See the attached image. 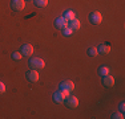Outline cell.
I'll return each instance as SVG.
<instances>
[{"label": "cell", "mask_w": 125, "mask_h": 119, "mask_svg": "<svg viewBox=\"0 0 125 119\" xmlns=\"http://www.w3.org/2000/svg\"><path fill=\"white\" fill-rule=\"evenodd\" d=\"M29 66H31V69H43L45 66V62L40 57H32L29 60Z\"/></svg>", "instance_id": "cell-1"}, {"label": "cell", "mask_w": 125, "mask_h": 119, "mask_svg": "<svg viewBox=\"0 0 125 119\" xmlns=\"http://www.w3.org/2000/svg\"><path fill=\"white\" fill-rule=\"evenodd\" d=\"M64 103H65V106L69 107V109H76V107L79 106V99H77L76 97L68 95V97L64 99Z\"/></svg>", "instance_id": "cell-2"}, {"label": "cell", "mask_w": 125, "mask_h": 119, "mask_svg": "<svg viewBox=\"0 0 125 119\" xmlns=\"http://www.w3.org/2000/svg\"><path fill=\"white\" fill-rule=\"evenodd\" d=\"M68 95H69L68 91H64V90L56 91V93H53V101H55L56 103H61V102H64V99Z\"/></svg>", "instance_id": "cell-3"}, {"label": "cell", "mask_w": 125, "mask_h": 119, "mask_svg": "<svg viewBox=\"0 0 125 119\" xmlns=\"http://www.w3.org/2000/svg\"><path fill=\"white\" fill-rule=\"evenodd\" d=\"M25 7V0H12L11 1V8L15 12H20L23 11Z\"/></svg>", "instance_id": "cell-4"}, {"label": "cell", "mask_w": 125, "mask_h": 119, "mask_svg": "<svg viewBox=\"0 0 125 119\" xmlns=\"http://www.w3.org/2000/svg\"><path fill=\"white\" fill-rule=\"evenodd\" d=\"M73 89H75V83L71 81V79H65V81H62L60 83V90H64V91L71 93Z\"/></svg>", "instance_id": "cell-5"}, {"label": "cell", "mask_w": 125, "mask_h": 119, "mask_svg": "<svg viewBox=\"0 0 125 119\" xmlns=\"http://www.w3.org/2000/svg\"><path fill=\"white\" fill-rule=\"evenodd\" d=\"M20 53L23 54V57H31L32 53H33V46L31 44H24V45H21Z\"/></svg>", "instance_id": "cell-6"}, {"label": "cell", "mask_w": 125, "mask_h": 119, "mask_svg": "<svg viewBox=\"0 0 125 119\" xmlns=\"http://www.w3.org/2000/svg\"><path fill=\"white\" fill-rule=\"evenodd\" d=\"M89 21L92 24H96V25H99V24L103 21V16H101L100 12H92L91 15H89Z\"/></svg>", "instance_id": "cell-7"}, {"label": "cell", "mask_w": 125, "mask_h": 119, "mask_svg": "<svg viewBox=\"0 0 125 119\" xmlns=\"http://www.w3.org/2000/svg\"><path fill=\"white\" fill-rule=\"evenodd\" d=\"M68 20L65 19L64 16H61V17H57V19L55 20V25H56V28H59V29H64V28H67L68 26Z\"/></svg>", "instance_id": "cell-8"}, {"label": "cell", "mask_w": 125, "mask_h": 119, "mask_svg": "<svg viewBox=\"0 0 125 119\" xmlns=\"http://www.w3.org/2000/svg\"><path fill=\"white\" fill-rule=\"evenodd\" d=\"M27 79L29 82H37L39 81V73L36 69H31L27 73Z\"/></svg>", "instance_id": "cell-9"}, {"label": "cell", "mask_w": 125, "mask_h": 119, "mask_svg": "<svg viewBox=\"0 0 125 119\" xmlns=\"http://www.w3.org/2000/svg\"><path fill=\"white\" fill-rule=\"evenodd\" d=\"M103 85L106 86V87H112V86L115 85V78H113L112 76H109V74L103 76Z\"/></svg>", "instance_id": "cell-10"}, {"label": "cell", "mask_w": 125, "mask_h": 119, "mask_svg": "<svg viewBox=\"0 0 125 119\" xmlns=\"http://www.w3.org/2000/svg\"><path fill=\"white\" fill-rule=\"evenodd\" d=\"M80 25H81V24H80V21L76 19V17L73 20H69V23H68V26H69L72 31H77V29L80 28Z\"/></svg>", "instance_id": "cell-11"}, {"label": "cell", "mask_w": 125, "mask_h": 119, "mask_svg": "<svg viewBox=\"0 0 125 119\" xmlns=\"http://www.w3.org/2000/svg\"><path fill=\"white\" fill-rule=\"evenodd\" d=\"M97 52L101 53V54H108V53L111 52V46L106 45V44H101V45H99V48H97Z\"/></svg>", "instance_id": "cell-12"}, {"label": "cell", "mask_w": 125, "mask_h": 119, "mask_svg": "<svg viewBox=\"0 0 125 119\" xmlns=\"http://www.w3.org/2000/svg\"><path fill=\"white\" fill-rule=\"evenodd\" d=\"M33 3H35L36 7L43 8V7H45V5L48 4V0H33Z\"/></svg>", "instance_id": "cell-13"}, {"label": "cell", "mask_w": 125, "mask_h": 119, "mask_svg": "<svg viewBox=\"0 0 125 119\" xmlns=\"http://www.w3.org/2000/svg\"><path fill=\"white\" fill-rule=\"evenodd\" d=\"M64 17L68 20V21H69V20H73L75 19V12L73 11H65L64 12Z\"/></svg>", "instance_id": "cell-14"}, {"label": "cell", "mask_w": 125, "mask_h": 119, "mask_svg": "<svg viewBox=\"0 0 125 119\" xmlns=\"http://www.w3.org/2000/svg\"><path fill=\"white\" fill-rule=\"evenodd\" d=\"M99 74H101V76H106V74H109V68L108 66H100L99 68Z\"/></svg>", "instance_id": "cell-15"}, {"label": "cell", "mask_w": 125, "mask_h": 119, "mask_svg": "<svg viewBox=\"0 0 125 119\" xmlns=\"http://www.w3.org/2000/svg\"><path fill=\"white\" fill-rule=\"evenodd\" d=\"M88 54L91 56V57H94V56H97V54H99V52H97V48H94V46L89 48V49H88Z\"/></svg>", "instance_id": "cell-16"}, {"label": "cell", "mask_w": 125, "mask_h": 119, "mask_svg": "<svg viewBox=\"0 0 125 119\" xmlns=\"http://www.w3.org/2000/svg\"><path fill=\"white\" fill-rule=\"evenodd\" d=\"M61 31H62V36H71V34L73 33V31L69 28V26H67V28L61 29Z\"/></svg>", "instance_id": "cell-17"}, {"label": "cell", "mask_w": 125, "mask_h": 119, "mask_svg": "<svg viewBox=\"0 0 125 119\" xmlns=\"http://www.w3.org/2000/svg\"><path fill=\"white\" fill-rule=\"evenodd\" d=\"M21 57H23V54H21L20 52H13V53H12V58H13V60H16V61L21 60Z\"/></svg>", "instance_id": "cell-18"}, {"label": "cell", "mask_w": 125, "mask_h": 119, "mask_svg": "<svg viewBox=\"0 0 125 119\" xmlns=\"http://www.w3.org/2000/svg\"><path fill=\"white\" fill-rule=\"evenodd\" d=\"M124 112H120V114H113L112 115V119H124Z\"/></svg>", "instance_id": "cell-19"}, {"label": "cell", "mask_w": 125, "mask_h": 119, "mask_svg": "<svg viewBox=\"0 0 125 119\" xmlns=\"http://www.w3.org/2000/svg\"><path fill=\"white\" fill-rule=\"evenodd\" d=\"M4 93H5V85L0 81V95H3Z\"/></svg>", "instance_id": "cell-20"}, {"label": "cell", "mask_w": 125, "mask_h": 119, "mask_svg": "<svg viewBox=\"0 0 125 119\" xmlns=\"http://www.w3.org/2000/svg\"><path fill=\"white\" fill-rule=\"evenodd\" d=\"M118 107H120V111H121V112H124V111H125V103H124V102H121Z\"/></svg>", "instance_id": "cell-21"}, {"label": "cell", "mask_w": 125, "mask_h": 119, "mask_svg": "<svg viewBox=\"0 0 125 119\" xmlns=\"http://www.w3.org/2000/svg\"><path fill=\"white\" fill-rule=\"evenodd\" d=\"M31 1H32V0H31Z\"/></svg>", "instance_id": "cell-22"}]
</instances>
